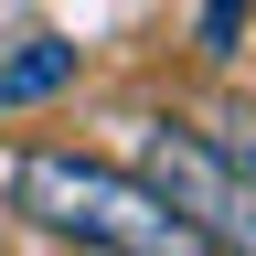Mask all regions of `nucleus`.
Returning a JSON list of instances; mask_svg holds the SVG:
<instances>
[{
  "instance_id": "nucleus-1",
  "label": "nucleus",
  "mask_w": 256,
  "mask_h": 256,
  "mask_svg": "<svg viewBox=\"0 0 256 256\" xmlns=\"http://www.w3.org/2000/svg\"><path fill=\"white\" fill-rule=\"evenodd\" d=\"M0 203H11L32 235L86 246V256H224L150 171H128V160H86V150H54V139H22L11 160H0Z\"/></svg>"
},
{
  "instance_id": "nucleus-2",
  "label": "nucleus",
  "mask_w": 256,
  "mask_h": 256,
  "mask_svg": "<svg viewBox=\"0 0 256 256\" xmlns=\"http://www.w3.org/2000/svg\"><path fill=\"white\" fill-rule=\"evenodd\" d=\"M139 171L171 192V203L203 224L224 256H256V182L203 139V128H182V118H139Z\"/></svg>"
},
{
  "instance_id": "nucleus-3",
  "label": "nucleus",
  "mask_w": 256,
  "mask_h": 256,
  "mask_svg": "<svg viewBox=\"0 0 256 256\" xmlns=\"http://www.w3.org/2000/svg\"><path fill=\"white\" fill-rule=\"evenodd\" d=\"M64 86H75V43H54V32H43L22 64H0V118L43 107V96H64Z\"/></svg>"
},
{
  "instance_id": "nucleus-4",
  "label": "nucleus",
  "mask_w": 256,
  "mask_h": 256,
  "mask_svg": "<svg viewBox=\"0 0 256 256\" xmlns=\"http://www.w3.org/2000/svg\"><path fill=\"white\" fill-rule=\"evenodd\" d=\"M235 32H246V0H203V54H235Z\"/></svg>"
}]
</instances>
